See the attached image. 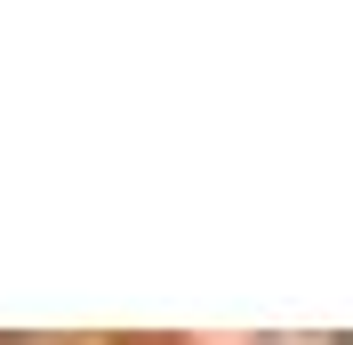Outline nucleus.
Returning <instances> with one entry per match:
<instances>
[]
</instances>
